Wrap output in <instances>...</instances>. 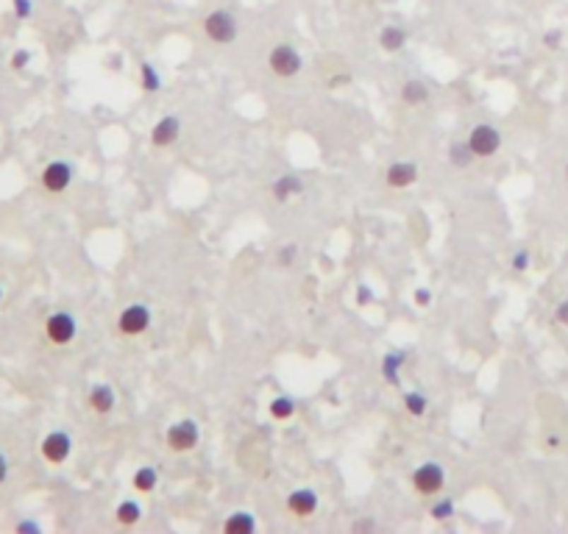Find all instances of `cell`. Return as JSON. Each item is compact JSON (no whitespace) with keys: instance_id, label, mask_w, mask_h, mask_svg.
Segmentation results:
<instances>
[{"instance_id":"1","label":"cell","mask_w":568,"mask_h":534,"mask_svg":"<svg viewBox=\"0 0 568 534\" xmlns=\"http://www.w3.org/2000/svg\"><path fill=\"white\" fill-rule=\"evenodd\" d=\"M203 34L206 40L215 44H232L239 34V25H237V17L226 8H215L203 17Z\"/></svg>"},{"instance_id":"2","label":"cell","mask_w":568,"mask_h":534,"mask_svg":"<svg viewBox=\"0 0 568 534\" xmlns=\"http://www.w3.org/2000/svg\"><path fill=\"white\" fill-rule=\"evenodd\" d=\"M268 67L279 78H295L301 73V67H304V59H301V53L292 44L279 42L271 50V56H268Z\"/></svg>"},{"instance_id":"3","label":"cell","mask_w":568,"mask_h":534,"mask_svg":"<svg viewBox=\"0 0 568 534\" xmlns=\"http://www.w3.org/2000/svg\"><path fill=\"white\" fill-rule=\"evenodd\" d=\"M468 145H471L476 159H490V156L502 148V134H499L496 126L479 123V126H473L471 134H468Z\"/></svg>"},{"instance_id":"4","label":"cell","mask_w":568,"mask_h":534,"mask_svg":"<svg viewBox=\"0 0 568 534\" xmlns=\"http://www.w3.org/2000/svg\"><path fill=\"white\" fill-rule=\"evenodd\" d=\"M45 334L53 345H70L78 334V326H76V317L70 312H53L45 320Z\"/></svg>"},{"instance_id":"5","label":"cell","mask_w":568,"mask_h":534,"mask_svg":"<svg viewBox=\"0 0 568 534\" xmlns=\"http://www.w3.org/2000/svg\"><path fill=\"white\" fill-rule=\"evenodd\" d=\"M198 437H201V432H198V423H195V420H179V423H173V426L167 429V434H165L167 448L176 451V453L192 451V448L198 445Z\"/></svg>"},{"instance_id":"6","label":"cell","mask_w":568,"mask_h":534,"mask_svg":"<svg viewBox=\"0 0 568 534\" xmlns=\"http://www.w3.org/2000/svg\"><path fill=\"white\" fill-rule=\"evenodd\" d=\"M446 485V473L437 462H426L421 468H415L413 473V487L418 495H437Z\"/></svg>"},{"instance_id":"7","label":"cell","mask_w":568,"mask_h":534,"mask_svg":"<svg viewBox=\"0 0 568 534\" xmlns=\"http://www.w3.org/2000/svg\"><path fill=\"white\" fill-rule=\"evenodd\" d=\"M148 326H150V309L145 304H131L117 317V328L126 337H137L142 331H148Z\"/></svg>"},{"instance_id":"8","label":"cell","mask_w":568,"mask_h":534,"mask_svg":"<svg viewBox=\"0 0 568 534\" xmlns=\"http://www.w3.org/2000/svg\"><path fill=\"white\" fill-rule=\"evenodd\" d=\"M40 451H42L45 462L61 465V462H67L70 453H73V440H70V434H64V432H50L45 440H42V445H40Z\"/></svg>"},{"instance_id":"9","label":"cell","mask_w":568,"mask_h":534,"mask_svg":"<svg viewBox=\"0 0 568 534\" xmlns=\"http://www.w3.org/2000/svg\"><path fill=\"white\" fill-rule=\"evenodd\" d=\"M40 181H42V186H45L50 195H59V192H64L73 184V167L67 162H50L45 170H42Z\"/></svg>"},{"instance_id":"10","label":"cell","mask_w":568,"mask_h":534,"mask_svg":"<svg viewBox=\"0 0 568 534\" xmlns=\"http://www.w3.org/2000/svg\"><path fill=\"white\" fill-rule=\"evenodd\" d=\"M182 134V120L176 114H165L153 129H150V145L153 148H167L179 139Z\"/></svg>"},{"instance_id":"11","label":"cell","mask_w":568,"mask_h":534,"mask_svg":"<svg viewBox=\"0 0 568 534\" xmlns=\"http://www.w3.org/2000/svg\"><path fill=\"white\" fill-rule=\"evenodd\" d=\"M418 165L415 162H393L390 167H387V173H384V181H387V186H393V189H407V186H413L415 181H418Z\"/></svg>"},{"instance_id":"12","label":"cell","mask_w":568,"mask_h":534,"mask_svg":"<svg viewBox=\"0 0 568 534\" xmlns=\"http://www.w3.org/2000/svg\"><path fill=\"white\" fill-rule=\"evenodd\" d=\"M287 509H290L295 518H309V515H315V509H318V492L309 487L292 490V492L287 495Z\"/></svg>"},{"instance_id":"13","label":"cell","mask_w":568,"mask_h":534,"mask_svg":"<svg viewBox=\"0 0 568 534\" xmlns=\"http://www.w3.org/2000/svg\"><path fill=\"white\" fill-rule=\"evenodd\" d=\"M273 198L279 201V203H284V201H290V198H295V195H301L304 192V181L298 176H292V173H284V176H279L276 181H273Z\"/></svg>"},{"instance_id":"14","label":"cell","mask_w":568,"mask_h":534,"mask_svg":"<svg viewBox=\"0 0 568 534\" xmlns=\"http://www.w3.org/2000/svg\"><path fill=\"white\" fill-rule=\"evenodd\" d=\"M404 44H407V31L401 25H384L379 31V47L384 53H398Z\"/></svg>"},{"instance_id":"15","label":"cell","mask_w":568,"mask_h":534,"mask_svg":"<svg viewBox=\"0 0 568 534\" xmlns=\"http://www.w3.org/2000/svg\"><path fill=\"white\" fill-rule=\"evenodd\" d=\"M90 406H93V412L97 415H109L112 409H114V390L109 387V384H95L93 390H90Z\"/></svg>"},{"instance_id":"16","label":"cell","mask_w":568,"mask_h":534,"mask_svg":"<svg viewBox=\"0 0 568 534\" xmlns=\"http://www.w3.org/2000/svg\"><path fill=\"white\" fill-rule=\"evenodd\" d=\"M223 532L226 534H251V532H256V521H254L251 512H235V515L226 518Z\"/></svg>"},{"instance_id":"17","label":"cell","mask_w":568,"mask_h":534,"mask_svg":"<svg viewBox=\"0 0 568 534\" xmlns=\"http://www.w3.org/2000/svg\"><path fill=\"white\" fill-rule=\"evenodd\" d=\"M473 159H476V156H473L471 145H468L466 139H457V142L449 145V162H451L454 167H460V170H463V167H471Z\"/></svg>"},{"instance_id":"18","label":"cell","mask_w":568,"mask_h":534,"mask_svg":"<svg viewBox=\"0 0 568 534\" xmlns=\"http://www.w3.org/2000/svg\"><path fill=\"white\" fill-rule=\"evenodd\" d=\"M401 100L407 103V106H421L429 100V87H426L424 81H407L404 87H401Z\"/></svg>"},{"instance_id":"19","label":"cell","mask_w":568,"mask_h":534,"mask_svg":"<svg viewBox=\"0 0 568 534\" xmlns=\"http://www.w3.org/2000/svg\"><path fill=\"white\" fill-rule=\"evenodd\" d=\"M114 518H117L120 526H134V523H140V518H142L140 504H137V501H123V504L117 506Z\"/></svg>"},{"instance_id":"20","label":"cell","mask_w":568,"mask_h":534,"mask_svg":"<svg viewBox=\"0 0 568 534\" xmlns=\"http://www.w3.org/2000/svg\"><path fill=\"white\" fill-rule=\"evenodd\" d=\"M401 364H404V354L398 351H393V354H387L381 359V373H384V379L390 381V384H396L398 381V370H401Z\"/></svg>"},{"instance_id":"21","label":"cell","mask_w":568,"mask_h":534,"mask_svg":"<svg viewBox=\"0 0 568 534\" xmlns=\"http://www.w3.org/2000/svg\"><path fill=\"white\" fill-rule=\"evenodd\" d=\"M156 485H159L156 468H140V470L134 473V490H137V492H150Z\"/></svg>"},{"instance_id":"22","label":"cell","mask_w":568,"mask_h":534,"mask_svg":"<svg viewBox=\"0 0 568 534\" xmlns=\"http://www.w3.org/2000/svg\"><path fill=\"white\" fill-rule=\"evenodd\" d=\"M271 415L276 420H290L295 415V400L287 398V396H279V398L271 400Z\"/></svg>"},{"instance_id":"23","label":"cell","mask_w":568,"mask_h":534,"mask_svg":"<svg viewBox=\"0 0 568 534\" xmlns=\"http://www.w3.org/2000/svg\"><path fill=\"white\" fill-rule=\"evenodd\" d=\"M404 409L413 415V417H424L426 409H429V400L421 393H407L404 396Z\"/></svg>"},{"instance_id":"24","label":"cell","mask_w":568,"mask_h":534,"mask_svg":"<svg viewBox=\"0 0 568 534\" xmlns=\"http://www.w3.org/2000/svg\"><path fill=\"white\" fill-rule=\"evenodd\" d=\"M140 73H142V89H145V92H159V89H162V78H159V73H156L148 61H142L140 64Z\"/></svg>"},{"instance_id":"25","label":"cell","mask_w":568,"mask_h":534,"mask_svg":"<svg viewBox=\"0 0 568 534\" xmlns=\"http://www.w3.org/2000/svg\"><path fill=\"white\" fill-rule=\"evenodd\" d=\"M295 256H298V245H295V242H287V245L279 248L276 262H279V267H290L292 262H295Z\"/></svg>"},{"instance_id":"26","label":"cell","mask_w":568,"mask_h":534,"mask_svg":"<svg viewBox=\"0 0 568 534\" xmlns=\"http://www.w3.org/2000/svg\"><path fill=\"white\" fill-rule=\"evenodd\" d=\"M451 515H454V504H451L449 498H446V501H437V504L432 506V518H434V521H449Z\"/></svg>"},{"instance_id":"27","label":"cell","mask_w":568,"mask_h":534,"mask_svg":"<svg viewBox=\"0 0 568 534\" xmlns=\"http://www.w3.org/2000/svg\"><path fill=\"white\" fill-rule=\"evenodd\" d=\"M11 8L17 20H28L34 14V0H11Z\"/></svg>"},{"instance_id":"28","label":"cell","mask_w":568,"mask_h":534,"mask_svg":"<svg viewBox=\"0 0 568 534\" xmlns=\"http://www.w3.org/2000/svg\"><path fill=\"white\" fill-rule=\"evenodd\" d=\"M28 61H31V50L20 47V50H14V56H11V61H8V67H11V70H25V67H28Z\"/></svg>"},{"instance_id":"29","label":"cell","mask_w":568,"mask_h":534,"mask_svg":"<svg viewBox=\"0 0 568 534\" xmlns=\"http://www.w3.org/2000/svg\"><path fill=\"white\" fill-rule=\"evenodd\" d=\"M532 262V256H529V251H516L513 256H510V267L516 270V273H523L526 267Z\"/></svg>"},{"instance_id":"30","label":"cell","mask_w":568,"mask_h":534,"mask_svg":"<svg viewBox=\"0 0 568 534\" xmlns=\"http://www.w3.org/2000/svg\"><path fill=\"white\" fill-rule=\"evenodd\" d=\"M560 42H563V34H560V31H546V34H543V44H546L549 50H557Z\"/></svg>"},{"instance_id":"31","label":"cell","mask_w":568,"mask_h":534,"mask_svg":"<svg viewBox=\"0 0 568 534\" xmlns=\"http://www.w3.org/2000/svg\"><path fill=\"white\" fill-rule=\"evenodd\" d=\"M14 529H17L20 534H40V532H42V526H40L37 521H20Z\"/></svg>"},{"instance_id":"32","label":"cell","mask_w":568,"mask_h":534,"mask_svg":"<svg viewBox=\"0 0 568 534\" xmlns=\"http://www.w3.org/2000/svg\"><path fill=\"white\" fill-rule=\"evenodd\" d=\"M555 320H557L560 326H566V328H568V298L557 304V309H555Z\"/></svg>"},{"instance_id":"33","label":"cell","mask_w":568,"mask_h":534,"mask_svg":"<svg viewBox=\"0 0 568 534\" xmlns=\"http://www.w3.org/2000/svg\"><path fill=\"white\" fill-rule=\"evenodd\" d=\"M415 304H418V307H429V304H432V292H429L426 287H421V290L415 292Z\"/></svg>"},{"instance_id":"34","label":"cell","mask_w":568,"mask_h":534,"mask_svg":"<svg viewBox=\"0 0 568 534\" xmlns=\"http://www.w3.org/2000/svg\"><path fill=\"white\" fill-rule=\"evenodd\" d=\"M6 479H8V459L0 453V487L6 485Z\"/></svg>"},{"instance_id":"35","label":"cell","mask_w":568,"mask_h":534,"mask_svg":"<svg viewBox=\"0 0 568 534\" xmlns=\"http://www.w3.org/2000/svg\"><path fill=\"white\" fill-rule=\"evenodd\" d=\"M371 301V292H368V287H362L360 290V304H368Z\"/></svg>"},{"instance_id":"36","label":"cell","mask_w":568,"mask_h":534,"mask_svg":"<svg viewBox=\"0 0 568 534\" xmlns=\"http://www.w3.org/2000/svg\"><path fill=\"white\" fill-rule=\"evenodd\" d=\"M354 529H374V523H371V521H362V523H357Z\"/></svg>"},{"instance_id":"37","label":"cell","mask_w":568,"mask_h":534,"mask_svg":"<svg viewBox=\"0 0 568 534\" xmlns=\"http://www.w3.org/2000/svg\"><path fill=\"white\" fill-rule=\"evenodd\" d=\"M546 443H549V448H557V445H560V437H549Z\"/></svg>"},{"instance_id":"38","label":"cell","mask_w":568,"mask_h":534,"mask_svg":"<svg viewBox=\"0 0 568 534\" xmlns=\"http://www.w3.org/2000/svg\"><path fill=\"white\" fill-rule=\"evenodd\" d=\"M0 301H3V287H0Z\"/></svg>"},{"instance_id":"39","label":"cell","mask_w":568,"mask_h":534,"mask_svg":"<svg viewBox=\"0 0 568 534\" xmlns=\"http://www.w3.org/2000/svg\"><path fill=\"white\" fill-rule=\"evenodd\" d=\"M566 181H568V165H566Z\"/></svg>"}]
</instances>
